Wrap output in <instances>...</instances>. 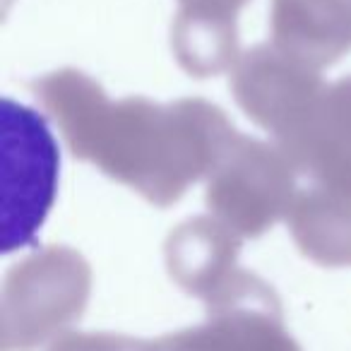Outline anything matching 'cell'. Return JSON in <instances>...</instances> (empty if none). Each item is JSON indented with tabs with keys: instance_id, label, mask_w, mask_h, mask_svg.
Listing matches in <instances>:
<instances>
[{
	"instance_id": "cell-8",
	"label": "cell",
	"mask_w": 351,
	"mask_h": 351,
	"mask_svg": "<svg viewBox=\"0 0 351 351\" xmlns=\"http://www.w3.org/2000/svg\"><path fill=\"white\" fill-rule=\"evenodd\" d=\"M239 253V234L215 217H195L171 231L166 267L183 291L210 303L241 272Z\"/></svg>"
},
{
	"instance_id": "cell-5",
	"label": "cell",
	"mask_w": 351,
	"mask_h": 351,
	"mask_svg": "<svg viewBox=\"0 0 351 351\" xmlns=\"http://www.w3.org/2000/svg\"><path fill=\"white\" fill-rule=\"evenodd\" d=\"M205 306L202 325L159 337L147 351H301L284 327L277 293L245 269Z\"/></svg>"
},
{
	"instance_id": "cell-12",
	"label": "cell",
	"mask_w": 351,
	"mask_h": 351,
	"mask_svg": "<svg viewBox=\"0 0 351 351\" xmlns=\"http://www.w3.org/2000/svg\"><path fill=\"white\" fill-rule=\"evenodd\" d=\"M248 0H181L183 12L193 15H212V17H239L241 8Z\"/></svg>"
},
{
	"instance_id": "cell-7",
	"label": "cell",
	"mask_w": 351,
	"mask_h": 351,
	"mask_svg": "<svg viewBox=\"0 0 351 351\" xmlns=\"http://www.w3.org/2000/svg\"><path fill=\"white\" fill-rule=\"evenodd\" d=\"M277 147L315 186L351 195V75L327 84L306 121Z\"/></svg>"
},
{
	"instance_id": "cell-4",
	"label": "cell",
	"mask_w": 351,
	"mask_h": 351,
	"mask_svg": "<svg viewBox=\"0 0 351 351\" xmlns=\"http://www.w3.org/2000/svg\"><path fill=\"white\" fill-rule=\"evenodd\" d=\"M3 253L32 243L49 217L58 181V147L44 116L3 99Z\"/></svg>"
},
{
	"instance_id": "cell-2",
	"label": "cell",
	"mask_w": 351,
	"mask_h": 351,
	"mask_svg": "<svg viewBox=\"0 0 351 351\" xmlns=\"http://www.w3.org/2000/svg\"><path fill=\"white\" fill-rule=\"evenodd\" d=\"M92 291L87 260L65 245L36 250L3 282L0 349L34 351L80 320Z\"/></svg>"
},
{
	"instance_id": "cell-13",
	"label": "cell",
	"mask_w": 351,
	"mask_h": 351,
	"mask_svg": "<svg viewBox=\"0 0 351 351\" xmlns=\"http://www.w3.org/2000/svg\"><path fill=\"white\" fill-rule=\"evenodd\" d=\"M346 5H349V12H351V0H346Z\"/></svg>"
},
{
	"instance_id": "cell-11",
	"label": "cell",
	"mask_w": 351,
	"mask_h": 351,
	"mask_svg": "<svg viewBox=\"0 0 351 351\" xmlns=\"http://www.w3.org/2000/svg\"><path fill=\"white\" fill-rule=\"evenodd\" d=\"M147 344L149 341L108 332H65L49 351H147Z\"/></svg>"
},
{
	"instance_id": "cell-3",
	"label": "cell",
	"mask_w": 351,
	"mask_h": 351,
	"mask_svg": "<svg viewBox=\"0 0 351 351\" xmlns=\"http://www.w3.org/2000/svg\"><path fill=\"white\" fill-rule=\"evenodd\" d=\"M296 173L279 147L236 135L207 176V207L241 239H258L289 217L298 193Z\"/></svg>"
},
{
	"instance_id": "cell-1",
	"label": "cell",
	"mask_w": 351,
	"mask_h": 351,
	"mask_svg": "<svg viewBox=\"0 0 351 351\" xmlns=\"http://www.w3.org/2000/svg\"><path fill=\"white\" fill-rule=\"evenodd\" d=\"M32 89L77 159L156 207L178 202L210 176L239 135L224 111L205 99L111 101L101 84L73 68L44 75Z\"/></svg>"
},
{
	"instance_id": "cell-10",
	"label": "cell",
	"mask_w": 351,
	"mask_h": 351,
	"mask_svg": "<svg viewBox=\"0 0 351 351\" xmlns=\"http://www.w3.org/2000/svg\"><path fill=\"white\" fill-rule=\"evenodd\" d=\"M287 221L308 260L322 267H351V195L313 183L296 193Z\"/></svg>"
},
{
	"instance_id": "cell-6",
	"label": "cell",
	"mask_w": 351,
	"mask_h": 351,
	"mask_svg": "<svg viewBox=\"0 0 351 351\" xmlns=\"http://www.w3.org/2000/svg\"><path fill=\"white\" fill-rule=\"evenodd\" d=\"M231 89L250 121L282 142L306 121L325 84L320 70L308 68L267 44L241 56L231 70Z\"/></svg>"
},
{
	"instance_id": "cell-9",
	"label": "cell",
	"mask_w": 351,
	"mask_h": 351,
	"mask_svg": "<svg viewBox=\"0 0 351 351\" xmlns=\"http://www.w3.org/2000/svg\"><path fill=\"white\" fill-rule=\"evenodd\" d=\"M272 46L284 56L322 70L351 49V12L346 0H272Z\"/></svg>"
}]
</instances>
